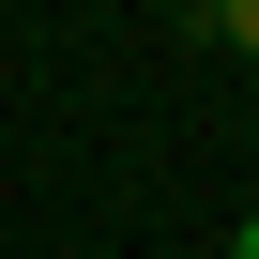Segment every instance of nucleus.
I'll return each mask as SVG.
<instances>
[{"label":"nucleus","mask_w":259,"mask_h":259,"mask_svg":"<svg viewBox=\"0 0 259 259\" xmlns=\"http://www.w3.org/2000/svg\"><path fill=\"white\" fill-rule=\"evenodd\" d=\"M213 31H229V46H259V0H229V16H213Z\"/></svg>","instance_id":"f257e3e1"},{"label":"nucleus","mask_w":259,"mask_h":259,"mask_svg":"<svg viewBox=\"0 0 259 259\" xmlns=\"http://www.w3.org/2000/svg\"><path fill=\"white\" fill-rule=\"evenodd\" d=\"M229 259H259V213H244V229H229Z\"/></svg>","instance_id":"f03ea898"}]
</instances>
